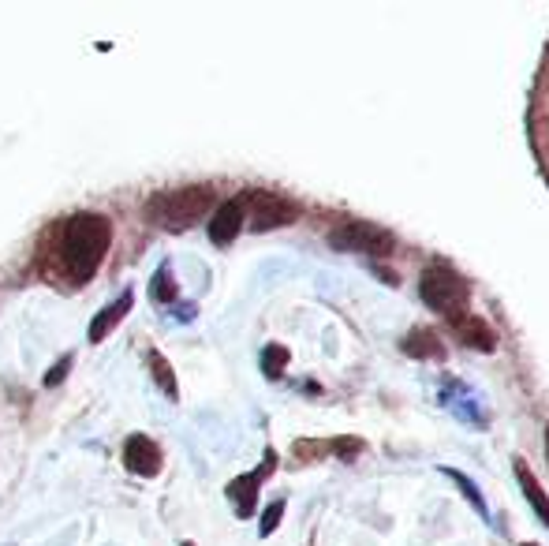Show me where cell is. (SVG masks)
Segmentation results:
<instances>
[{"label":"cell","mask_w":549,"mask_h":546,"mask_svg":"<svg viewBox=\"0 0 549 546\" xmlns=\"http://www.w3.org/2000/svg\"><path fill=\"white\" fill-rule=\"evenodd\" d=\"M206 210H213L210 184L172 187V191H161V195H154V199L146 202L150 221H157L161 229H169V232H183V229H191V225H198Z\"/></svg>","instance_id":"obj_2"},{"label":"cell","mask_w":549,"mask_h":546,"mask_svg":"<svg viewBox=\"0 0 549 546\" xmlns=\"http://www.w3.org/2000/svg\"><path fill=\"white\" fill-rule=\"evenodd\" d=\"M146 363H150V374H154L157 382H161V389H165L169 397H176V374H172V367L165 363V356H161V352H150V356H146Z\"/></svg>","instance_id":"obj_13"},{"label":"cell","mask_w":549,"mask_h":546,"mask_svg":"<svg viewBox=\"0 0 549 546\" xmlns=\"http://www.w3.org/2000/svg\"><path fill=\"white\" fill-rule=\"evenodd\" d=\"M400 348H404L408 356H415V360H441V341H437L430 330H415Z\"/></svg>","instance_id":"obj_12"},{"label":"cell","mask_w":549,"mask_h":546,"mask_svg":"<svg viewBox=\"0 0 549 546\" xmlns=\"http://www.w3.org/2000/svg\"><path fill=\"white\" fill-rule=\"evenodd\" d=\"M423 300L434 307L437 315H445L449 322H460L464 318V307H467V281L460 277L456 270L441 266V262H430L423 273Z\"/></svg>","instance_id":"obj_3"},{"label":"cell","mask_w":549,"mask_h":546,"mask_svg":"<svg viewBox=\"0 0 549 546\" xmlns=\"http://www.w3.org/2000/svg\"><path fill=\"white\" fill-rule=\"evenodd\" d=\"M243 217H247V206L243 199H228L213 210V221H210V240L217 247H228L236 240V232L243 229Z\"/></svg>","instance_id":"obj_7"},{"label":"cell","mask_w":549,"mask_h":546,"mask_svg":"<svg viewBox=\"0 0 549 546\" xmlns=\"http://www.w3.org/2000/svg\"><path fill=\"white\" fill-rule=\"evenodd\" d=\"M247 214H251V229L254 232H269V229H284V225H292L299 217L296 202L281 199V195H269V191H251L247 199Z\"/></svg>","instance_id":"obj_4"},{"label":"cell","mask_w":549,"mask_h":546,"mask_svg":"<svg viewBox=\"0 0 549 546\" xmlns=\"http://www.w3.org/2000/svg\"><path fill=\"white\" fill-rule=\"evenodd\" d=\"M113 244V225L101 214H75L64 225V244H60V262L71 285H86L98 273L101 259L109 255Z\"/></svg>","instance_id":"obj_1"},{"label":"cell","mask_w":549,"mask_h":546,"mask_svg":"<svg viewBox=\"0 0 549 546\" xmlns=\"http://www.w3.org/2000/svg\"><path fill=\"white\" fill-rule=\"evenodd\" d=\"M131 300H135V296H131V292H124V296H116V300L109 303L105 311H98V315H94V322H90V341H105V337L113 333L116 322H120L127 311H131Z\"/></svg>","instance_id":"obj_8"},{"label":"cell","mask_w":549,"mask_h":546,"mask_svg":"<svg viewBox=\"0 0 549 546\" xmlns=\"http://www.w3.org/2000/svg\"><path fill=\"white\" fill-rule=\"evenodd\" d=\"M516 475H520V487H523V494L531 498V505H535V513H538V520L549 528V498H546V490L538 487V479L531 475V468L523 464V460H516Z\"/></svg>","instance_id":"obj_10"},{"label":"cell","mask_w":549,"mask_h":546,"mask_svg":"<svg viewBox=\"0 0 549 546\" xmlns=\"http://www.w3.org/2000/svg\"><path fill=\"white\" fill-rule=\"evenodd\" d=\"M150 292H154L161 303L172 300V277H169V270H161V273H157V281H150Z\"/></svg>","instance_id":"obj_15"},{"label":"cell","mask_w":549,"mask_h":546,"mask_svg":"<svg viewBox=\"0 0 549 546\" xmlns=\"http://www.w3.org/2000/svg\"><path fill=\"white\" fill-rule=\"evenodd\" d=\"M124 468L131 475H139V479H150V475L161 468V453H157L154 438H146V434H131L124 442Z\"/></svg>","instance_id":"obj_6"},{"label":"cell","mask_w":549,"mask_h":546,"mask_svg":"<svg viewBox=\"0 0 549 546\" xmlns=\"http://www.w3.org/2000/svg\"><path fill=\"white\" fill-rule=\"evenodd\" d=\"M68 367H71L68 360H60L57 367H53V371L45 374V386H49V389H53V386H60V382H64V374H68Z\"/></svg>","instance_id":"obj_17"},{"label":"cell","mask_w":549,"mask_h":546,"mask_svg":"<svg viewBox=\"0 0 549 546\" xmlns=\"http://www.w3.org/2000/svg\"><path fill=\"white\" fill-rule=\"evenodd\" d=\"M284 363H288V348L269 345L266 348V374H269V378H277V374L284 371Z\"/></svg>","instance_id":"obj_14"},{"label":"cell","mask_w":549,"mask_h":546,"mask_svg":"<svg viewBox=\"0 0 549 546\" xmlns=\"http://www.w3.org/2000/svg\"><path fill=\"white\" fill-rule=\"evenodd\" d=\"M452 326H456V337H460L464 345L482 348V352H490L493 348V333L482 318H460V322H452Z\"/></svg>","instance_id":"obj_11"},{"label":"cell","mask_w":549,"mask_h":546,"mask_svg":"<svg viewBox=\"0 0 549 546\" xmlns=\"http://www.w3.org/2000/svg\"><path fill=\"white\" fill-rule=\"evenodd\" d=\"M333 247L340 251H363V255H389L393 251V236L378 225H370V221H348V225H340L333 236Z\"/></svg>","instance_id":"obj_5"},{"label":"cell","mask_w":549,"mask_h":546,"mask_svg":"<svg viewBox=\"0 0 549 546\" xmlns=\"http://www.w3.org/2000/svg\"><path fill=\"white\" fill-rule=\"evenodd\" d=\"M546 460H549V431H546Z\"/></svg>","instance_id":"obj_18"},{"label":"cell","mask_w":549,"mask_h":546,"mask_svg":"<svg viewBox=\"0 0 549 546\" xmlns=\"http://www.w3.org/2000/svg\"><path fill=\"white\" fill-rule=\"evenodd\" d=\"M273 464H277V460H273V457H266V464H262V468H258V472L243 475V483H236V487L228 490V494H232V498H240V517H247V513H254V490L262 487V475H266L269 468H273Z\"/></svg>","instance_id":"obj_9"},{"label":"cell","mask_w":549,"mask_h":546,"mask_svg":"<svg viewBox=\"0 0 549 546\" xmlns=\"http://www.w3.org/2000/svg\"><path fill=\"white\" fill-rule=\"evenodd\" d=\"M281 517H284V502H273L266 509V517H262V535H273V528L281 524Z\"/></svg>","instance_id":"obj_16"}]
</instances>
